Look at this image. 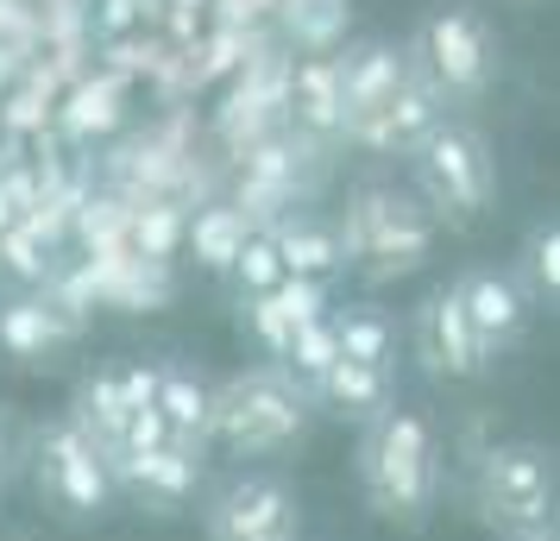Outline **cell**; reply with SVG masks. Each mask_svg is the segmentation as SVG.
Wrapping results in <instances>:
<instances>
[{
    "instance_id": "obj_16",
    "label": "cell",
    "mask_w": 560,
    "mask_h": 541,
    "mask_svg": "<svg viewBox=\"0 0 560 541\" xmlns=\"http://www.w3.org/2000/svg\"><path fill=\"white\" fill-rule=\"evenodd\" d=\"M208 403H214V390L202 385V378H189V372H177V365H164L158 372V390H152V410L164 415V428H171V440H196L208 435Z\"/></svg>"
},
{
    "instance_id": "obj_10",
    "label": "cell",
    "mask_w": 560,
    "mask_h": 541,
    "mask_svg": "<svg viewBox=\"0 0 560 541\" xmlns=\"http://www.w3.org/2000/svg\"><path fill=\"white\" fill-rule=\"evenodd\" d=\"M409 340H416V360H422L429 378H485V372H491V353H485L479 334H472V321L459 309L454 284L434 290L429 303L416 309Z\"/></svg>"
},
{
    "instance_id": "obj_26",
    "label": "cell",
    "mask_w": 560,
    "mask_h": 541,
    "mask_svg": "<svg viewBox=\"0 0 560 541\" xmlns=\"http://www.w3.org/2000/svg\"><path fill=\"white\" fill-rule=\"evenodd\" d=\"M0 246H7V264H13L20 278H45V258H38V233H32V227H7V233H0Z\"/></svg>"
},
{
    "instance_id": "obj_2",
    "label": "cell",
    "mask_w": 560,
    "mask_h": 541,
    "mask_svg": "<svg viewBox=\"0 0 560 541\" xmlns=\"http://www.w3.org/2000/svg\"><path fill=\"white\" fill-rule=\"evenodd\" d=\"M208 435L228 447L233 460H271L290 454L308 435V390L283 365H253L214 390L208 403Z\"/></svg>"
},
{
    "instance_id": "obj_29",
    "label": "cell",
    "mask_w": 560,
    "mask_h": 541,
    "mask_svg": "<svg viewBox=\"0 0 560 541\" xmlns=\"http://www.w3.org/2000/svg\"><path fill=\"white\" fill-rule=\"evenodd\" d=\"M516 541H555V529H535V536H516Z\"/></svg>"
},
{
    "instance_id": "obj_19",
    "label": "cell",
    "mask_w": 560,
    "mask_h": 541,
    "mask_svg": "<svg viewBox=\"0 0 560 541\" xmlns=\"http://www.w3.org/2000/svg\"><path fill=\"white\" fill-rule=\"evenodd\" d=\"M334 346H340V360H353V365H390L397 328H390L378 309H347L334 321Z\"/></svg>"
},
{
    "instance_id": "obj_5",
    "label": "cell",
    "mask_w": 560,
    "mask_h": 541,
    "mask_svg": "<svg viewBox=\"0 0 560 541\" xmlns=\"http://www.w3.org/2000/svg\"><path fill=\"white\" fill-rule=\"evenodd\" d=\"M32 479H38V497H45L57 516H70V522H95V516H107L114 497H120L107 460L95 454V440L77 435L70 415L51 422V428H38V440H32Z\"/></svg>"
},
{
    "instance_id": "obj_14",
    "label": "cell",
    "mask_w": 560,
    "mask_h": 541,
    "mask_svg": "<svg viewBox=\"0 0 560 541\" xmlns=\"http://www.w3.org/2000/svg\"><path fill=\"white\" fill-rule=\"evenodd\" d=\"M70 422H77V435L95 440L102 460H114V447H120V435H127V422H132V403H127L120 372H95V378H82Z\"/></svg>"
},
{
    "instance_id": "obj_3",
    "label": "cell",
    "mask_w": 560,
    "mask_h": 541,
    "mask_svg": "<svg viewBox=\"0 0 560 541\" xmlns=\"http://www.w3.org/2000/svg\"><path fill=\"white\" fill-rule=\"evenodd\" d=\"M416 189L429 196V208L441 221H454V227H472L491 196H498V164H491V145H485L472 127H459V120H434L416 145Z\"/></svg>"
},
{
    "instance_id": "obj_13",
    "label": "cell",
    "mask_w": 560,
    "mask_h": 541,
    "mask_svg": "<svg viewBox=\"0 0 560 541\" xmlns=\"http://www.w3.org/2000/svg\"><path fill=\"white\" fill-rule=\"evenodd\" d=\"M308 403H322L334 415H353V422H372L397 403V385H390V365H353L334 360L315 385H308Z\"/></svg>"
},
{
    "instance_id": "obj_12",
    "label": "cell",
    "mask_w": 560,
    "mask_h": 541,
    "mask_svg": "<svg viewBox=\"0 0 560 541\" xmlns=\"http://www.w3.org/2000/svg\"><path fill=\"white\" fill-rule=\"evenodd\" d=\"M196 479H202V460H196V447L189 440H164L158 454H139V460L114 466V485L139 497V504H152V510H177L196 497Z\"/></svg>"
},
{
    "instance_id": "obj_28",
    "label": "cell",
    "mask_w": 560,
    "mask_h": 541,
    "mask_svg": "<svg viewBox=\"0 0 560 541\" xmlns=\"http://www.w3.org/2000/svg\"><path fill=\"white\" fill-rule=\"evenodd\" d=\"M7 227H20V214H13V202H7V189H0V233Z\"/></svg>"
},
{
    "instance_id": "obj_1",
    "label": "cell",
    "mask_w": 560,
    "mask_h": 541,
    "mask_svg": "<svg viewBox=\"0 0 560 541\" xmlns=\"http://www.w3.org/2000/svg\"><path fill=\"white\" fill-rule=\"evenodd\" d=\"M359 491L384 522H404V529L429 522L434 497H441V440H434L429 415L390 403L384 415L365 422V435H359Z\"/></svg>"
},
{
    "instance_id": "obj_27",
    "label": "cell",
    "mask_w": 560,
    "mask_h": 541,
    "mask_svg": "<svg viewBox=\"0 0 560 541\" xmlns=\"http://www.w3.org/2000/svg\"><path fill=\"white\" fill-rule=\"evenodd\" d=\"M171 233H177L171 214H145V221H139V246H145V252H164V246H171Z\"/></svg>"
},
{
    "instance_id": "obj_8",
    "label": "cell",
    "mask_w": 560,
    "mask_h": 541,
    "mask_svg": "<svg viewBox=\"0 0 560 541\" xmlns=\"http://www.w3.org/2000/svg\"><path fill=\"white\" fill-rule=\"evenodd\" d=\"M334 77H340V132L359 145H384L390 139V107L404 89V57L390 45H359L353 57H334Z\"/></svg>"
},
{
    "instance_id": "obj_11",
    "label": "cell",
    "mask_w": 560,
    "mask_h": 541,
    "mask_svg": "<svg viewBox=\"0 0 560 541\" xmlns=\"http://www.w3.org/2000/svg\"><path fill=\"white\" fill-rule=\"evenodd\" d=\"M459 309H466V321H472V334H479V346L498 360V353H510L516 340L529 334V296L510 284V278H498V271H466L454 284Z\"/></svg>"
},
{
    "instance_id": "obj_23",
    "label": "cell",
    "mask_w": 560,
    "mask_h": 541,
    "mask_svg": "<svg viewBox=\"0 0 560 541\" xmlns=\"http://www.w3.org/2000/svg\"><path fill=\"white\" fill-rule=\"evenodd\" d=\"M334 360H340V346H334V321H308V328H296V340H290V353H283V372H290V378L308 390Z\"/></svg>"
},
{
    "instance_id": "obj_21",
    "label": "cell",
    "mask_w": 560,
    "mask_h": 541,
    "mask_svg": "<svg viewBox=\"0 0 560 541\" xmlns=\"http://www.w3.org/2000/svg\"><path fill=\"white\" fill-rule=\"evenodd\" d=\"M57 340H63V328H57V315L45 309V303H7V309H0V346H7L13 360H38Z\"/></svg>"
},
{
    "instance_id": "obj_15",
    "label": "cell",
    "mask_w": 560,
    "mask_h": 541,
    "mask_svg": "<svg viewBox=\"0 0 560 541\" xmlns=\"http://www.w3.org/2000/svg\"><path fill=\"white\" fill-rule=\"evenodd\" d=\"M271 246H278V264L283 278H328V271H340L347 264V246H340V233L322 227V221H283L278 233H271Z\"/></svg>"
},
{
    "instance_id": "obj_4",
    "label": "cell",
    "mask_w": 560,
    "mask_h": 541,
    "mask_svg": "<svg viewBox=\"0 0 560 541\" xmlns=\"http://www.w3.org/2000/svg\"><path fill=\"white\" fill-rule=\"evenodd\" d=\"M472 510L504 529L510 541L555 529V454L535 440H504L491 447L472 472Z\"/></svg>"
},
{
    "instance_id": "obj_20",
    "label": "cell",
    "mask_w": 560,
    "mask_h": 541,
    "mask_svg": "<svg viewBox=\"0 0 560 541\" xmlns=\"http://www.w3.org/2000/svg\"><path fill=\"white\" fill-rule=\"evenodd\" d=\"M283 26L303 51L328 57L347 38V0H283Z\"/></svg>"
},
{
    "instance_id": "obj_22",
    "label": "cell",
    "mask_w": 560,
    "mask_h": 541,
    "mask_svg": "<svg viewBox=\"0 0 560 541\" xmlns=\"http://www.w3.org/2000/svg\"><path fill=\"white\" fill-rule=\"evenodd\" d=\"M296 107H303L308 127H340V77H334V57H315L303 63V77H296Z\"/></svg>"
},
{
    "instance_id": "obj_25",
    "label": "cell",
    "mask_w": 560,
    "mask_h": 541,
    "mask_svg": "<svg viewBox=\"0 0 560 541\" xmlns=\"http://www.w3.org/2000/svg\"><path fill=\"white\" fill-rule=\"evenodd\" d=\"M271 309H278L290 328L328 321V284H322V278H283V284L271 290Z\"/></svg>"
},
{
    "instance_id": "obj_24",
    "label": "cell",
    "mask_w": 560,
    "mask_h": 541,
    "mask_svg": "<svg viewBox=\"0 0 560 541\" xmlns=\"http://www.w3.org/2000/svg\"><path fill=\"white\" fill-rule=\"evenodd\" d=\"M233 278H240V290H246V296H271V290L283 284V264H278L271 233H253V239L240 246V258H233Z\"/></svg>"
},
{
    "instance_id": "obj_18",
    "label": "cell",
    "mask_w": 560,
    "mask_h": 541,
    "mask_svg": "<svg viewBox=\"0 0 560 541\" xmlns=\"http://www.w3.org/2000/svg\"><path fill=\"white\" fill-rule=\"evenodd\" d=\"M246 239H253V227H246L240 208H202L189 221V252H196L202 271H233V258H240Z\"/></svg>"
},
{
    "instance_id": "obj_7",
    "label": "cell",
    "mask_w": 560,
    "mask_h": 541,
    "mask_svg": "<svg viewBox=\"0 0 560 541\" xmlns=\"http://www.w3.org/2000/svg\"><path fill=\"white\" fill-rule=\"evenodd\" d=\"M208 541H303V504L271 472H240L202 504Z\"/></svg>"
},
{
    "instance_id": "obj_17",
    "label": "cell",
    "mask_w": 560,
    "mask_h": 541,
    "mask_svg": "<svg viewBox=\"0 0 560 541\" xmlns=\"http://www.w3.org/2000/svg\"><path fill=\"white\" fill-rule=\"evenodd\" d=\"M510 284L529 296V309H541V303L555 309V296H560V227H555V221H535V227H529Z\"/></svg>"
},
{
    "instance_id": "obj_6",
    "label": "cell",
    "mask_w": 560,
    "mask_h": 541,
    "mask_svg": "<svg viewBox=\"0 0 560 541\" xmlns=\"http://www.w3.org/2000/svg\"><path fill=\"white\" fill-rule=\"evenodd\" d=\"M416 57H422V82L434 95H454V102L485 95L491 70H498V45H491L485 20L466 7H434L416 32Z\"/></svg>"
},
{
    "instance_id": "obj_9",
    "label": "cell",
    "mask_w": 560,
    "mask_h": 541,
    "mask_svg": "<svg viewBox=\"0 0 560 541\" xmlns=\"http://www.w3.org/2000/svg\"><path fill=\"white\" fill-rule=\"evenodd\" d=\"M347 252L372 258L365 271L372 278H397V271H416L422 258H429V221L404 202V196H390V189H365L353 208V239H340Z\"/></svg>"
}]
</instances>
